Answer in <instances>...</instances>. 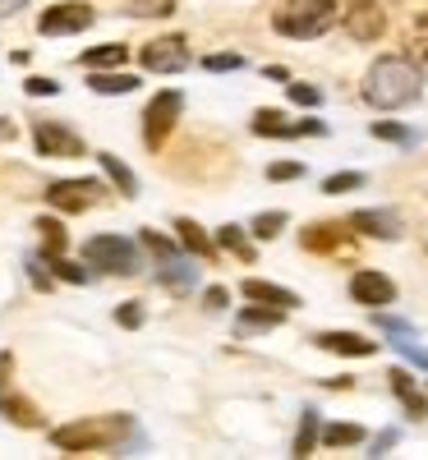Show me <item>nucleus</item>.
Listing matches in <instances>:
<instances>
[{
    "mask_svg": "<svg viewBox=\"0 0 428 460\" xmlns=\"http://www.w3.org/2000/svg\"><path fill=\"white\" fill-rule=\"evenodd\" d=\"M138 60L152 74H180L189 65V47H184V37H157V42L138 47Z\"/></svg>",
    "mask_w": 428,
    "mask_h": 460,
    "instance_id": "9b49d317",
    "label": "nucleus"
},
{
    "mask_svg": "<svg viewBox=\"0 0 428 460\" xmlns=\"http://www.w3.org/2000/svg\"><path fill=\"white\" fill-rule=\"evenodd\" d=\"M143 249H152V253H157V262H166V258L180 253V240L171 244V240H162V235H152V230H143Z\"/></svg>",
    "mask_w": 428,
    "mask_h": 460,
    "instance_id": "f704fd0d",
    "label": "nucleus"
},
{
    "mask_svg": "<svg viewBox=\"0 0 428 460\" xmlns=\"http://www.w3.org/2000/svg\"><path fill=\"white\" fill-rule=\"evenodd\" d=\"M180 111H184V97L180 93H157V97L147 102V111H143V138H147V147H162L166 143V134L180 120Z\"/></svg>",
    "mask_w": 428,
    "mask_h": 460,
    "instance_id": "423d86ee",
    "label": "nucleus"
},
{
    "mask_svg": "<svg viewBox=\"0 0 428 460\" xmlns=\"http://www.w3.org/2000/svg\"><path fill=\"white\" fill-rule=\"evenodd\" d=\"M364 175L360 171H341V175H327L323 180V194H350V189H360Z\"/></svg>",
    "mask_w": 428,
    "mask_h": 460,
    "instance_id": "2f4dec72",
    "label": "nucleus"
},
{
    "mask_svg": "<svg viewBox=\"0 0 428 460\" xmlns=\"http://www.w3.org/2000/svg\"><path fill=\"white\" fill-rule=\"evenodd\" d=\"M129 433H134L129 414H97V419H79V424L56 429L51 442L60 451H106V447H120Z\"/></svg>",
    "mask_w": 428,
    "mask_h": 460,
    "instance_id": "f03ea898",
    "label": "nucleus"
},
{
    "mask_svg": "<svg viewBox=\"0 0 428 460\" xmlns=\"http://www.w3.org/2000/svg\"><path fill=\"white\" fill-rule=\"evenodd\" d=\"M226 299H230V290H226V286H212V290L203 295V304H208V309H226Z\"/></svg>",
    "mask_w": 428,
    "mask_h": 460,
    "instance_id": "79ce46f5",
    "label": "nucleus"
},
{
    "mask_svg": "<svg viewBox=\"0 0 428 460\" xmlns=\"http://www.w3.org/2000/svg\"><path fill=\"white\" fill-rule=\"evenodd\" d=\"M387 377H392V392H397V401L406 405V414H410V419H428V396L415 387V377H410L406 368H392Z\"/></svg>",
    "mask_w": 428,
    "mask_h": 460,
    "instance_id": "a211bd4d",
    "label": "nucleus"
},
{
    "mask_svg": "<svg viewBox=\"0 0 428 460\" xmlns=\"http://www.w3.org/2000/svg\"><path fill=\"white\" fill-rule=\"evenodd\" d=\"M304 175V162H272L267 166V180H299Z\"/></svg>",
    "mask_w": 428,
    "mask_h": 460,
    "instance_id": "4c0bfd02",
    "label": "nucleus"
},
{
    "mask_svg": "<svg viewBox=\"0 0 428 460\" xmlns=\"http://www.w3.org/2000/svg\"><path fill=\"white\" fill-rule=\"evenodd\" d=\"M410 56H415L419 65H428V14H419V19L410 23Z\"/></svg>",
    "mask_w": 428,
    "mask_h": 460,
    "instance_id": "c85d7f7f",
    "label": "nucleus"
},
{
    "mask_svg": "<svg viewBox=\"0 0 428 460\" xmlns=\"http://www.w3.org/2000/svg\"><path fill=\"white\" fill-rule=\"evenodd\" d=\"M286 93H290L295 106H318V102H323V93H318L314 84H286Z\"/></svg>",
    "mask_w": 428,
    "mask_h": 460,
    "instance_id": "c9c22d12",
    "label": "nucleus"
},
{
    "mask_svg": "<svg viewBox=\"0 0 428 460\" xmlns=\"http://www.w3.org/2000/svg\"><path fill=\"white\" fill-rule=\"evenodd\" d=\"M37 230H42V253H65V230H60V221H51V217H42L37 221Z\"/></svg>",
    "mask_w": 428,
    "mask_h": 460,
    "instance_id": "7c9ffc66",
    "label": "nucleus"
},
{
    "mask_svg": "<svg viewBox=\"0 0 428 460\" xmlns=\"http://www.w3.org/2000/svg\"><path fill=\"white\" fill-rule=\"evenodd\" d=\"M350 295H355V304H369V309H387V304L397 299V281L364 267V272L350 277Z\"/></svg>",
    "mask_w": 428,
    "mask_h": 460,
    "instance_id": "ddd939ff",
    "label": "nucleus"
},
{
    "mask_svg": "<svg viewBox=\"0 0 428 460\" xmlns=\"http://www.w3.org/2000/svg\"><path fill=\"white\" fill-rule=\"evenodd\" d=\"M392 442H397V433H382V438L373 442V451H369V456H382V451H387V447H392Z\"/></svg>",
    "mask_w": 428,
    "mask_h": 460,
    "instance_id": "c03bdc74",
    "label": "nucleus"
},
{
    "mask_svg": "<svg viewBox=\"0 0 428 460\" xmlns=\"http://www.w3.org/2000/svg\"><path fill=\"white\" fill-rule=\"evenodd\" d=\"M23 88H28V97H56V93H60L56 79H28Z\"/></svg>",
    "mask_w": 428,
    "mask_h": 460,
    "instance_id": "58836bf2",
    "label": "nucleus"
},
{
    "mask_svg": "<svg viewBox=\"0 0 428 460\" xmlns=\"http://www.w3.org/2000/svg\"><path fill=\"white\" fill-rule=\"evenodd\" d=\"M42 262L51 267V272H56L60 281H74V286H84V281H88V272H84V267H74L65 253H42Z\"/></svg>",
    "mask_w": 428,
    "mask_h": 460,
    "instance_id": "bb28decb",
    "label": "nucleus"
},
{
    "mask_svg": "<svg viewBox=\"0 0 428 460\" xmlns=\"http://www.w3.org/2000/svg\"><path fill=\"white\" fill-rule=\"evenodd\" d=\"M157 277H162V286L166 290H175V295H189L193 286H199V267H193L189 258H166V262H157Z\"/></svg>",
    "mask_w": 428,
    "mask_h": 460,
    "instance_id": "f3484780",
    "label": "nucleus"
},
{
    "mask_svg": "<svg viewBox=\"0 0 428 460\" xmlns=\"http://www.w3.org/2000/svg\"><path fill=\"white\" fill-rule=\"evenodd\" d=\"M364 102L378 111H401L410 102H419L424 93V69L415 56H378L364 74Z\"/></svg>",
    "mask_w": 428,
    "mask_h": 460,
    "instance_id": "f257e3e1",
    "label": "nucleus"
},
{
    "mask_svg": "<svg viewBox=\"0 0 428 460\" xmlns=\"http://www.w3.org/2000/svg\"><path fill=\"white\" fill-rule=\"evenodd\" d=\"M314 447H318V410H304V419H299V433H295V451L290 456H314Z\"/></svg>",
    "mask_w": 428,
    "mask_h": 460,
    "instance_id": "5701e85b",
    "label": "nucleus"
},
{
    "mask_svg": "<svg viewBox=\"0 0 428 460\" xmlns=\"http://www.w3.org/2000/svg\"><path fill=\"white\" fill-rule=\"evenodd\" d=\"M120 60H125V47H93V51L84 56L88 69H115Z\"/></svg>",
    "mask_w": 428,
    "mask_h": 460,
    "instance_id": "cd10ccee",
    "label": "nucleus"
},
{
    "mask_svg": "<svg viewBox=\"0 0 428 460\" xmlns=\"http://www.w3.org/2000/svg\"><path fill=\"white\" fill-rule=\"evenodd\" d=\"M5 138H14V125H5V120H0V143H5Z\"/></svg>",
    "mask_w": 428,
    "mask_h": 460,
    "instance_id": "a18cd8bd",
    "label": "nucleus"
},
{
    "mask_svg": "<svg viewBox=\"0 0 428 460\" xmlns=\"http://www.w3.org/2000/svg\"><path fill=\"white\" fill-rule=\"evenodd\" d=\"M240 65H245V56H236V51H221V56H208L203 60L208 74H226V69H240Z\"/></svg>",
    "mask_w": 428,
    "mask_h": 460,
    "instance_id": "e433bc0d",
    "label": "nucleus"
},
{
    "mask_svg": "<svg viewBox=\"0 0 428 460\" xmlns=\"http://www.w3.org/2000/svg\"><path fill=\"white\" fill-rule=\"evenodd\" d=\"M134 19H157V14H171V0H129V5H125Z\"/></svg>",
    "mask_w": 428,
    "mask_h": 460,
    "instance_id": "72a5a7b5",
    "label": "nucleus"
},
{
    "mask_svg": "<svg viewBox=\"0 0 428 460\" xmlns=\"http://www.w3.org/2000/svg\"><path fill=\"white\" fill-rule=\"evenodd\" d=\"M115 318H120V327H138V323H143V304H125Z\"/></svg>",
    "mask_w": 428,
    "mask_h": 460,
    "instance_id": "ea45409f",
    "label": "nucleus"
},
{
    "mask_svg": "<svg viewBox=\"0 0 428 460\" xmlns=\"http://www.w3.org/2000/svg\"><path fill=\"white\" fill-rule=\"evenodd\" d=\"M373 138H387V143H401V147H410V143H415V134H410L406 125H392V120H378V125H373Z\"/></svg>",
    "mask_w": 428,
    "mask_h": 460,
    "instance_id": "473e14b6",
    "label": "nucleus"
},
{
    "mask_svg": "<svg viewBox=\"0 0 428 460\" xmlns=\"http://www.w3.org/2000/svg\"><path fill=\"white\" fill-rule=\"evenodd\" d=\"M323 350H332V355H350V359H369V355H378V341H364L360 332H318L314 336Z\"/></svg>",
    "mask_w": 428,
    "mask_h": 460,
    "instance_id": "2eb2a0df",
    "label": "nucleus"
},
{
    "mask_svg": "<svg viewBox=\"0 0 428 460\" xmlns=\"http://www.w3.org/2000/svg\"><path fill=\"white\" fill-rule=\"evenodd\" d=\"M19 10H28V0H0V14H19Z\"/></svg>",
    "mask_w": 428,
    "mask_h": 460,
    "instance_id": "37998d69",
    "label": "nucleus"
},
{
    "mask_svg": "<svg viewBox=\"0 0 428 460\" xmlns=\"http://www.w3.org/2000/svg\"><path fill=\"white\" fill-rule=\"evenodd\" d=\"M175 240H180L189 253H199V258H212V253H217V240H208V230H203L199 221H189V217L175 221Z\"/></svg>",
    "mask_w": 428,
    "mask_h": 460,
    "instance_id": "6ab92c4d",
    "label": "nucleus"
},
{
    "mask_svg": "<svg viewBox=\"0 0 428 460\" xmlns=\"http://www.w3.org/2000/svg\"><path fill=\"white\" fill-rule=\"evenodd\" d=\"M281 226H286V212H263V217H254V235L258 240H277Z\"/></svg>",
    "mask_w": 428,
    "mask_h": 460,
    "instance_id": "c756f323",
    "label": "nucleus"
},
{
    "mask_svg": "<svg viewBox=\"0 0 428 460\" xmlns=\"http://www.w3.org/2000/svg\"><path fill=\"white\" fill-rule=\"evenodd\" d=\"M97 162H102L106 180L115 184V194H125V199H134V194H138V180H134V171H129V166H125L120 157H115V152H102Z\"/></svg>",
    "mask_w": 428,
    "mask_h": 460,
    "instance_id": "412c9836",
    "label": "nucleus"
},
{
    "mask_svg": "<svg viewBox=\"0 0 428 460\" xmlns=\"http://www.w3.org/2000/svg\"><path fill=\"white\" fill-rule=\"evenodd\" d=\"M32 143H37L42 157H84V138L74 134L69 125H60V120H37L32 125Z\"/></svg>",
    "mask_w": 428,
    "mask_h": 460,
    "instance_id": "6e6552de",
    "label": "nucleus"
},
{
    "mask_svg": "<svg viewBox=\"0 0 428 460\" xmlns=\"http://www.w3.org/2000/svg\"><path fill=\"white\" fill-rule=\"evenodd\" d=\"M318 438L327 447H360L364 442V429L360 424H327V429H318Z\"/></svg>",
    "mask_w": 428,
    "mask_h": 460,
    "instance_id": "393cba45",
    "label": "nucleus"
},
{
    "mask_svg": "<svg viewBox=\"0 0 428 460\" xmlns=\"http://www.w3.org/2000/svg\"><path fill=\"white\" fill-rule=\"evenodd\" d=\"M217 244L230 249L240 262H254V244L245 240V230H240V226H221V230H217Z\"/></svg>",
    "mask_w": 428,
    "mask_h": 460,
    "instance_id": "b1692460",
    "label": "nucleus"
},
{
    "mask_svg": "<svg viewBox=\"0 0 428 460\" xmlns=\"http://www.w3.org/2000/svg\"><path fill=\"white\" fill-rule=\"evenodd\" d=\"M102 194H106L102 180H56V184L47 189V203H51L56 212H84V208H93Z\"/></svg>",
    "mask_w": 428,
    "mask_h": 460,
    "instance_id": "1a4fd4ad",
    "label": "nucleus"
},
{
    "mask_svg": "<svg viewBox=\"0 0 428 460\" xmlns=\"http://www.w3.org/2000/svg\"><path fill=\"white\" fill-rule=\"evenodd\" d=\"M28 277H32V286H37V290H47V286H51V277L42 272V258H32V262H28Z\"/></svg>",
    "mask_w": 428,
    "mask_h": 460,
    "instance_id": "a19ab883",
    "label": "nucleus"
},
{
    "mask_svg": "<svg viewBox=\"0 0 428 460\" xmlns=\"http://www.w3.org/2000/svg\"><path fill=\"white\" fill-rule=\"evenodd\" d=\"M93 19H97L93 5H79V0H69V5H51L37 28H42L47 37H69V32H88Z\"/></svg>",
    "mask_w": 428,
    "mask_h": 460,
    "instance_id": "f8f14e48",
    "label": "nucleus"
},
{
    "mask_svg": "<svg viewBox=\"0 0 428 460\" xmlns=\"http://www.w3.org/2000/svg\"><path fill=\"white\" fill-rule=\"evenodd\" d=\"M272 327H281V309H267V304H254V309H245L236 318L240 336H258V332H272Z\"/></svg>",
    "mask_w": 428,
    "mask_h": 460,
    "instance_id": "aec40b11",
    "label": "nucleus"
},
{
    "mask_svg": "<svg viewBox=\"0 0 428 460\" xmlns=\"http://www.w3.org/2000/svg\"><path fill=\"white\" fill-rule=\"evenodd\" d=\"M341 5L336 0H286V5L272 14V28L281 37H295V42H314L327 28H336Z\"/></svg>",
    "mask_w": 428,
    "mask_h": 460,
    "instance_id": "7ed1b4c3",
    "label": "nucleus"
},
{
    "mask_svg": "<svg viewBox=\"0 0 428 460\" xmlns=\"http://www.w3.org/2000/svg\"><path fill=\"white\" fill-rule=\"evenodd\" d=\"M88 88L93 93H134L138 88V79H129V74H93V79H88Z\"/></svg>",
    "mask_w": 428,
    "mask_h": 460,
    "instance_id": "a878e982",
    "label": "nucleus"
},
{
    "mask_svg": "<svg viewBox=\"0 0 428 460\" xmlns=\"http://www.w3.org/2000/svg\"><path fill=\"white\" fill-rule=\"evenodd\" d=\"M345 244V230L341 226H308L304 230V249H314V253H332Z\"/></svg>",
    "mask_w": 428,
    "mask_h": 460,
    "instance_id": "4be33fe9",
    "label": "nucleus"
},
{
    "mask_svg": "<svg viewBox=\"0 0 428 460\" xmlns=\"http://www.w3.org/2000/svg\"><path fill=\"white\" fill-rule=\"evenodd\" d=\"M350 230L373 235V240H401V217L387 212V208H369V212H355V217H350Z\"/></svg>",
    "mask_w": 428,
    "mask_h": 460,
    "instance_id": "4468645a",
    "label": "nucleus"
},
{
    "mask_svg": "<svg viewBox=\"0 0 428 460\" xmlns=\"http://www.w3.org/2000/svg\"><path fill=\"white\" fill-rule=\"evenodd\" d=\"M10 373H14V359L0 355V414H5L10 424H19V429H42V414H37V405L28 396L14 392V377Z\"/></svg>",
    "mask_w": 428,
    "mask_h": 460,
    "instance_id": "39448f33",
    "label": "nucleus"
},
{
    "mask_svg": "<svg viewBox=\"0 0 428 460\" xmlns=\"http://www.w3.org/2000/svg\"><path fill=\"white\" fill-rule=\"evenodd\" d=\"M240 290H245V299H249V304H267V309H281V314L299 304V295H295V290L272 286V281H258V277H249Z\"/></svg>",
    "mask_w": 428,
    "mask_h": 460,
    "instance_id": "dca6fc26",
    "label": "nucleus"
},
{
    "mask_svg": "<svg viewBox=\"0 0 428 460\" xmlns=\"http://www.w3.org/2000/svg\"><path fill=\"white\" fill-rule=\"evenodd\" d=\"M84 258L88 267H97V272H111V277H129L138 272V249L125 240V235H97L84 244Z\"/></svg>",
    "mask_w": 428,
    "mask_h": 460,
    "instance_id": "20e7f679",
    "label": "nucleus"
},
{
    "mask_svg": "<svg viewBox=\"0 0 428 460\" xmlns=\"http://www.w3.org/2000/svg\"><path fill=\"white\" fill-rule=\"evenodd\" d=\"M341 23L355 42H378L387 32V10H382V0H350L341 10Z\"/></svg>",
    "mask_w": 428,
    "mask_h": 460,
    "instance_id": "0eeeda50",
    "label": "nucleus"
},
{
    "mask_svg": "<svg viewBox=\"0 0 428 460\" xmlns=\"http://www.w3.org/2000/svg\"><path fill=\"white\" fill-rule=\"evenodd\" d=\"M254 134H263V138H318V134H327V125L323 120H286L281 111H254Z\"/></svg>",
    "mask_w": 428,
    "mask_h": 460,
    "instance_id": "9d476101",
    "label": "nucleus"
}]
</instances>
